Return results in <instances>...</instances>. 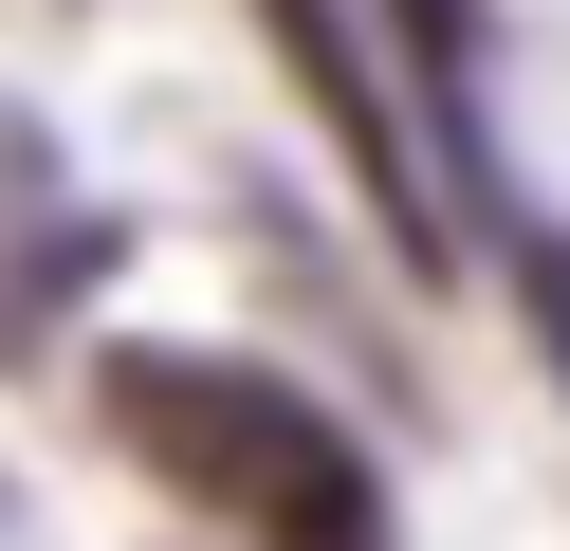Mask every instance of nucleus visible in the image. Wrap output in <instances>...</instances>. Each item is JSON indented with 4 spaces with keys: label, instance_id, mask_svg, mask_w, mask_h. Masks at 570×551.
<instances>
[{
    "label": "nucleus",
    "instance_id": "nucleus-1",
    "mask_svg": "<svg viewBox=\"0 0 570 551\" xmlns=\"http://www.w3.org/2000/svg\"><path fill=\"white\" fill-rule=\"evenodd\" d=\"M92 404H111V441L148 478H185L222 533H258V551H368V460H350L295 386L203 367V350H111Z\"/></svg>",
    "mask_w": 570,
    "mask_h": 551
}]
</instances>
